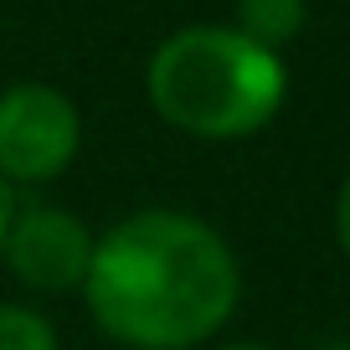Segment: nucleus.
I'll use <instances>...</instances> for the list:
<instances>
[{
	"mask_svg": "<svg viewBox=\"0 0 350 350\" xmlns=\"http://www.w3.org/2000/svg\"><path fill=\"white\" fill-rule=\"evenodd\" d=\"M242 268L191 211L150 206L93 237L83 304L124 350H196L237 314Z\"/></svg>",
	"mask_w": 350,
	"mask_h": 350,
	"instance_id": "nucleus-1",
	"label": "nucleus"
},
{
	"mask_svg": "<svg viewBox=\"0 0 350 350\" xmlns=\"http://www.w3.org/2000/svg\"><path fill=\"white\" fill-rule=\"evenodd\" d=\"M144 93L150 109L191 139H247L284 109L288 67L237 26L201 21L170 31L150 52Z\"/></svg>",
	"mask_w": 350,
	"mask_h": 350,
	"instance_id": "nucleus-2",
	"label": "nucleus"
},
{
	"mask_svg": "<svg viewBox=\"0 0 350 350\" xmlns=\"http://www.w3.org/2000/svg\"><path fill=\"white\" fill-rule=\"evenodd\" d=\"M83 113L52 83H16L0 93V180L46 186L77 160Z\"/></svg>",
	"mask_w": 350,
	"mask_h": 350,
	"instance_id": "nucleus-3",
	"label": "nucleus"
},
{
	"mask_svg": "<svg viewBox=\"0 0 350 350\" xmlns=\"http://www.w3.org/2000/svg\"><path fill=\"white\" fill-rule=\"evenodd\" d=\"M0 262L36 294H83L88 262H93V232L83 217L62 206H16L11 232H5V252Z\"/></svg>",
	"mask_w": 350,
	"mask_h": 350,
	"instance_id": "nucleus-4",
	"label": "nucleus"
},
{
	"mask_svg": "<svg viewBox=\"0 0 350 350\" xmlns=\"http://www.w3.org/2000/svg\"><path fill=\"white\" fill-rule=\"evenodd\" d=\"M309 21V5L304 0H237V31L247 42L268 46V52H284Z\"/></svg>",
	"mask_w": 350,
	"mask_h": 350,
	"instance_id": "nucleus-5",
	"label": "nucleus"
},
{
	"mask_svg": "<svg viewBox=\"0 0 350 350\" xmlns=\"http://www.w3.org/2000/svg\"><path fill=\"white\" fill-rule=\"evenodd\" d=\"M0 350H62V340L42 309L0 304Z\"/></svg>",
	"mask_w": 350,
	"mask_h": 350,
	"instance_id": "nucleus-6",
	"label": "nucleus"
},
{
	"mask_svg": "<svg viewBox=\"0 0 350 350\" xmlns=\"http://www.w3.org/2000/svg\"><path fill=\"white\" fill-rule=\"evenodd\" d=\"M335 237H340V247H345V258H350V175H345V186H340V196H335Z\"/></svg>",
	"mask_w": 350,
	"mask_h": 350,
	"instance_id": "nucleus-7",
	"label": "nucleus"
},
{
	"mask_svg": "<svg viewBox=\"0 0 350 350\" xmlns=\"http://www.w3.org/2000/svg\"><path fill=\"white\" fill-rule=\"evenodd\" d=\"M11 217H16V191L0 180V252H5V232H11Z\"/></svg>",
	"mask_w": 350,
	"mask_h": 350,
	"instance_id": "nucleus-8",
	"label": "nucleus"
},
{
	"mask_svg": "<svg viewBox=\"0 0 350 350\" xmlns=\"http://www.w3.org/2000/svg\"><path fill=\"white\" fill-rule=\"evenodd\" d=\"M221 350H268V345H252V340H242V345H221Z\"/></svg>",
	"mask_w": 350,
	"mask_h": 350,
	"instance_id": "nucleus-9",
	"label": "nucleus"
},
{
	"mask_svg": "<svg viewBox=\"0 0 350 350\" xmlns=\"http://www.w3.org/2000/svg\"><path fill=\"white\" fill-rule=\"evenodd\" d=\"M319 350H350V340H329V345H319Z\"/></svg>",
	"mask_w": 350,
	"mask_h": 350,
	"instance_id": "nucleus-10",
	"label": "nucleus"
}]
</instances>
